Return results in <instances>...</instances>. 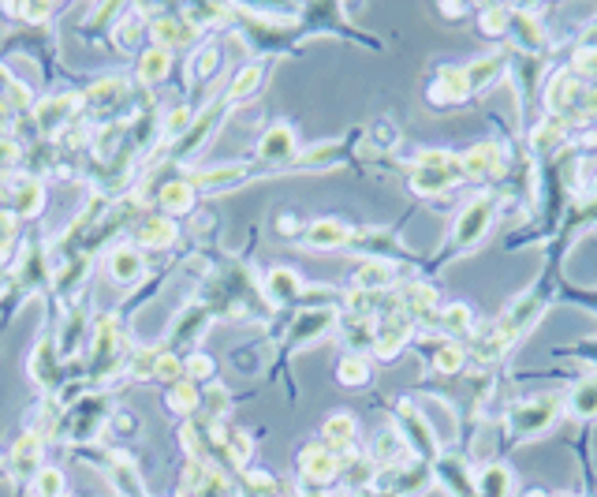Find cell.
I'll return each mask as SVG.
<instances>
[{
    "label": "cell",
    "mask_w": 597,
    "mask_h": 497,
    "mask_svg": "<svg viewBox=\"0 0 597 497\" xmlns=\"http://www.w3.org/2000/svg\"><path fill=\"white\" fill-rule=\"evenodd\" d=\"M325 441H329L337 452H348L351 445H355V419H351V415H332L329 423H325Z\"/></svg>",
    "instance_id": "cell-20"
},
{
    "label": "cell",
    "mask_w": 597,
    "mask_h": 497,
    "mask_svg": "<svg viewBox=\"0 0 597 497\" xmlns=\"http://www.w3.org/2000/svg\"><path fill=\"white\" fill-rule=\"evenodd\" d=\"M392 431L400 434L403 445H407V452L415 460L434 464V460L444 452V445H441V438H437L434 423L426 419L423 404H418L415 397H400L397 404H392Z\"/></svg>",
    "instance_id": "cell-5"
},
{
    "label": "cell",
    "mask_w": 597,
    "mask_h": 497,
    "mask_svg": "<svg viewBox=\"0 0 597 497\" xmlns=\"http://www.w3.org/2000/svg\"><path fill=\"white\" fill-rule=\"evenodd\" d=\"M351 247L358 251V255H370V262H411V247H403L397 229H358L351 232Z\"/></svg>",
    "instance_id": "cell-13"
},
{
    "label": "cell",
    "mask_w": 597,
    "mask_h": 497,
    "mask_svg": "<svg viewBox=\"0 0 597 497\" xmlns=\"http://www.w3.org/2000/svg\"><path fill=\"white\" fill-rule=\"evenodd\" d=\"M374 143L377 146H400V131L389 124V120H381V124H374Z\"/></svg>",
    "instance_id": "cell-25"
},
{
    "label": "cell",
    "mask_w": 597,
    "mask_h": 497,
    "mask_svg": "<svg viewBox=\"0 0 597 497\" xmlns=\"http://www.w3.org/2000/svg\"><path fill=\"white\" fill-rule=\"evenodd\" d=\"M578 198H597V172L590 180H583V191H578Z\"/></svg>",
    "instance_id": "cell-26"
},
{
    "label": "cell",
    "mask_w": 597,
    "mask_h": 497,
    "mask_svg": "<svg viewBox=\"0 0 597 497\" xmlns=\"http://www.w3.org/2000/svg\"><path fill=\"white\" fill-rule=\"evenodd\" d=\"M497 217H500L497 191L494 187L471 191V195L463 198V203L455 206V214H452V232H448V243H444V258L434 262L429 269L444 266V262H452V258L474 255V251H478L482 243L489 240V232H494Z\"/></svg>",
    "instance_id": "cell-2"
},
{
    "label": "cell",
    "mask_w": 597,
    "mask_h": 497,
    "mask_svg": "<svg viewBox=\"0 0 597 497\" xmlns=\"http://www.w3.org/2000/svg\"><path fill=\"white\" fill-rule=\"evenodd\" d=\"M463 161V177H467V187H500L508 180L515 165V154L508 150L504 138H478L467 150H460Z\"/></svg>",
    "instance_id": "cell-4"
},
{
    "label": "cell",
    "mask_w": 597,
    "mask_h": 497,
    "mask_svg": "<svg viewBox=\"0 0 597 497\" xmlns=\"http://www.w3.org/2000/svg\"><path fill=\"white\" fill-rule=\"evenodd\" d=\"M557 303H578V307L597 314V288H575V284H560Z\"/></svg>",
    "instance_id": "cell-23"
},
{
    "label": "cell",
    "mask_w": 597,
    "mask_h": 497,
    "mask_svg": "<svg viewBox=\"0 0 597 497\" xmlns=\"http://www.w3.org/2000/svg\"><path fill=\"white\" fill-rule=\"evenodd\" d=\"M512 52H523V57H541L546 60L552 52V31L546 23V12L541 8H526V4H512V31H508L504 41Z\"/></svg>",
    "instance_id": "cell-7"
},
{
    "label": "cell",
    "mask_w": 597,
    "mask_h": 497,
    "mask_svg": "<svg viewBox=\"0 0 597 497\" xmlns=\"http://www.w3.org/2000/svg\"><path fill=\"white\" fill-rule=\"evenodd\" d=\"M564 408H568V415L578 419V423H594L597 419V371L578 374L572 386L564 389Z\"/></svg>",
    "instance_id": "cell-16"
},
{
    "label": "cell",
    "mask_w": 597,
    "mask_h": 497,
    "mask_svg": "<svg viewBox=\"0 0 597 497\" xmlns=\"http://www.w3.org/2000/svg\"><path fill=\"white\" fill-rule=\"evenodd\" d=\"M467 187V177H463V161L460 150H444V146H426L411 157V172H407V191L415 198H426V203H441V198H455Z\"/></svg>",
    "instance_id": "cell-3"
},
{
    "label": "cell",
    "mask_w": 597,
    "mask_h": 497,
    "mask_svg": "<svg viewBox=\"0 0 597 497\" xmlns=\"http://www.w3.org/2000/svg\"><path fill=\"white\" fill-rule=\"evenodd\" d=\"M381 497H392V494H385V490H381Z\"/></svg>",
    "instance_id": "cell-28"
},
{
    "label": "cell",
    "mask_w": 597,
    "mask_h": 497,
    "mask_svg": "<svg viewBox=\"0 0 597 497\" xmlns=\"http://www.w3.org/2000/svg\"><path fill=\"white\" fill-rule=\"evenodd\" d=\"M303 468L310 471L314 478H321V483H329V478L337 475L340 460L332 457V452H325V449H306V452H303Z\"/></svg>",
    "instance_id": "cell-22"
},
{
    "label": "cell",
    "mask_w": 597,
    "mask_h": 497,
    "mask_svg": "<svg viewBox=\"0 0 597 497\" xmlns=\"http://www.w3.org/2000/svg\"><path fill=\"white\" fill-rule=\"evenodd\" d=\"M437 15L448 23H460V20H471L474 4H463V0H441V4H437Z\"/></svg>",
    "instance_id": "cell-24"
},
{
    "label": "cell",
    "mask_w": 597,
    "mask_h": 497,
    "mask_svg": "<svg viewBox=\"0 0 597 497\" xmlns=\"http://www.w3.org/2000/svg\"><path fill=\"white\" fill-rule=\"evenodd\" d=\"M351 243V229L340 225L337 217H325V221L310 225V247H348Z\"/></svg>",
    "instance_id": "cell-19"
},
{
    "label": "cell",
    "mask_w": 597,
    "mask_h": 497,
    "mask_svg": "<svg viewBox=\"0 0 597 497\" xmlns=\"http://www.w3.org/2000/svg\"><path fill=\"white\" fill-rule=\"evenodd\" d=\"M355 497H381V490H374V486H366V490H358Z\"/></svg>",
    "instance_id": "cell-27"
},
{
    "label": "cell",
    "mask_w": 597,
    "mask_h": 497,
    "mask_svg": "<svg viewBox=\"0 0 597 497\" xmlns=\"http://www.w3.org/2000/svg\"><path fill=\"white\" fill-rule=\"evenodd\" d=\"M583 90H586V83L572 72V68L568 64L552 68L546 75V83H541V109H546V117H568V112L578 109Z\"/></svg>",
    "instance_id": "cell-11"
},
{
    "label": "cell",
    "mask_w": 597,
    "mask_h": 497,
    "mask_svg": "<svg viewBox=\"0 0 597 497\" xmlns=\"http://www.w3.org/2000/svg\"><path fill=\"white\" fill-rule=\"evenodd\" d=\"M467 101H474V94H471L463 64H441L434 75L426 78V105L429 109L448 112V109H463Z\"/></svg>",
    "instance_id": "cell-9"
},
{
    "label": "cell",
    "mask_w": 597,
    "mask_h": 497,
    "mask_svg": "<svg viewBox=\"0 0 597 497\" xmlns=\"http://www.w3.org/2000/svg\"><path fill=\"white\" fill-rule=\"evenodd\" d=\"M434 483L441 486L448 497H478V468H474L467 452L455 445V449H444L441 457L434 460Z\"/></svg>",
    "instance_id": "cell-8"
},
{
    "label": "cell",
    "mask_w": 597,
    "mask_h": 497,
    "mask_svg": "<svg viewBox=\"0 0 597 497\" xmlns=\"http://www.w3.org/2000/svg\"><path fill=\"white\" fill-rule=\"evenodd\" d=\"M418 329H434V334H441L448 340H467L474 329H478V318H474V307L471 303H460V300H452V303H441L429 318L423 322Z\"/></svg>",
    "instance_id": "cell-14"
},
{
    "label": "cell",
    "mask_w": 597,
    "mask_h": 497,
    "mask_svg": "<svg viewBox=\"0 0 597 497\" xmlns=\"http://www.w3.org/2000/svg\"><path fill=\"white\" fill-rule=\"evenodd\" d=\"M370 378H374L370 363H366L358 352H351V355L340 360V381H344V386H355V389L358 386H370Z\"/></svg>",
    "instance_id": "cell-21"
},
{
    "label": "cell",
    "mask_w": 597,
    "mask_h": 497,
    "mask_svg": "<svg viewBox=\"0 0 597 497\" xmlns=\"http://www.w3.org/2000/svg\"><path fill=\"white\" fill-rule=\"evenodd\" d=\"M575 143V131L564 124L560 117H541L538 124L526 131V143L523 150L534 157V161H549V157L564 154L568 146Z\"/></svg>",
    "instance_id": "cell-12"
},
{
    "label": "cell",
    "mask_w": 597,
    "mask_h": 497,
    "mask_svg": "<svg viewBox=\"0 0 597 497\" xmlns=\"http://www.w3.org/2000/svg\"><path fill=\"white\" fill-rule=\"evenodd\" d=\"M411 348L426 360V371L441 381H452L467 371V348H463L460 340H448L441 334H434V329H415Z\"/></svg>",
    "instance_id": "cell-6"
},
{
    "label": "cell",
    "mask_w": 597,
    "mask_h": 497,
    "mask_svg": "<svg viewBox=\"0 0 597 497\" xmlns=\"http://www.w3.org/2000/svg\"><path fill=\"white\" fill-rule=\"evenodd\" d=\"M463 72H467V83H471V94L478 98V94L494 90L497 83H504L508 78V49H489L482 52V57H474L463 64Z\"/></svg>",
    "instance_id": "cell-15"
},
{
    "label": "cell",
    "mask_w": 597,
    "mask_h": 497,
    "mask_svg": "<svg viewBox=\"0 0 597 497\" xmlns=\"http://www.w3.org/2000/svg\"><path fill=\"white\" fill-rule=\"evenodd\" d=\"M478 497H515V471L504 460H486L478 468Z\"/></svg>",
    "instance_id": "cell-17"
},
{
    "label": "cell",
    "mask_w": 597,
    "mask_h": 497,
    "mask_svg": "<svg viewBox=\"0 0 597 497\" xmlns=\"http://www.w3.org/2000/svg\"><path fill=\"white\" fill-rule=\"evenodd\" d=\"M377 478H381V490L392 494V497H426L437 486L434 483V464L415 460V457H407L397 468L377 471Z\"/></svg>",
    "instance_id": "cell-10"
},
{
    "label": "cell",
    "mask_w": 597,
    "mask_h": 497,
    "mask_svg": "<svg viewBox=\"0 0 597 497\" xmlns=\"http://www.w3.org/2000/svg\"><path fill=\"white\" fill-rule=\"evenodd\" d=\"M474 26H478L482 38L508 41V31H512V4H482V8H474Z\"/></svg>",
    "instance_id": "cell-18"
},
{
    "label": "cell",
    "mask_w": 597,
    "mask_h": 497,
    "mask_svg": "<svg viewBox=\"0 0 597 497\" xmlns=\"http://www.w3.org/2000/svg\"><path fill=\"white\" fill-rule=\"evenodd\" d=\"M568 419L564 408V392L560 389H541V392H526L504 404L500 412V431L508 434V441H538L546 434L557 431Z\"/></svg>",
    "instance_id": "cell-1"
}]
</instances>
